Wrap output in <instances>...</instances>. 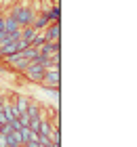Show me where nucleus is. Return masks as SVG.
<instances>
[{
  "label": "nucleus",
  "instance_id": "1",
  "mask_svg": "<svg viewBox=\"0 0 137 147\" xmlns=\"http://www.w3.org/2000/svg\"><path fill=\"white\" fill-rule=\"evenodd\" d=\"M21 76L27 80V82H32V84H40V82H42V78H44V67H42V65H38V63H34V61H30Z\"/></svg>",
  "mask_w": 137,
  "mask_h": 147
},
{
  "label": "nucleus",
  "instance_id": "2",
  "mask_svg": "<svg viewBox=\"0 0 137 147\" xmlns=\"http://www.w3.org/2000/svg\"><path fill=\"white\" fill-rule=\"evenodd\" d=\"M34 17H36V13L32 11V6L30 2H21L19 4V13H17V23H19V28H25V25H32L34 21Z\"/></svg>",
  "mask_w": 137,
  "mask_h": 147
},
{
  "label": "nucleus",
  "instance_id": "3",
  "mask_svg": "<svg viewBox=\"0 0 137 147\" xmlns=\"http://www.w3.org/2000/svg\"><path fill=\"white\" fill-rule=\"evenodd\" d=\"M38 86L42 88H53V86H59V67H51V69H44V78Z\"/></svg>",
  "mask_w": 137,
  "mask_h": 147
},
{
  "label": "nucleus",
  "instance_id": "4",
  "mask_svg": "<svg viewBox=\"0 0 137 147\" xmlns=\"http://www.w3.org/2000/svg\"><path fill=\"white\" fill-rule=\"evenodd\" d=\"M42 34L46 42H59V21H51Z\"/></svg>",
  "mask_w": 137,
  "mask_h": 147
},
{
  "label": "nucleus",
  "instance_id": "5",
  "mask_svg": "<svg viewBox=\"0 0 137 147\" xmlns=\"http://www.w3.org/2000/svg\"><path fill=\"white\" fill-rule=\"evenodd\" d=\"M59 53V42H44L42 46L38 49V55H42V57H53V55H57Z\"/></svg>",
  "mask_w": 137,
  "mask_h": 147
},
{
  "label": "nucleus",
  "instance_id": "6",
  "mask_svg": "<svg viewBox=\"0 0 137 147\" xmlns=\"http://www.w3.org/2000/svg\"><path fill=\"white\" fill-rule=\"evenodd\" d=\"M2 116H4L6 122L19 118V111H17V107H15V103H13V101H6V103L2 105Z\"/></svg>",
  "mask_w": 137,
  "mask_h": 147
},
{
  "label": "nucleus",
  "instance_id": "7",
  "mask_svg": "<svg viewBox=\"0 0 137 147\" xmlns=\"http://www.w3.org/2000/svg\"><path fill=\"white\" fill-rule=\"evenodd\" d=\"M51 23V19L44 15V13H38L36 17H34V21H32V28L36 30V32H44L46 30V25Z\"/></svg>",
  "mask_w": 137,
  "mask_h": 147
},
{
  "label": "nucleus",
  "instance_id": "8",
  "mask_svg": "<svg viewBox=\"0 0 137 147\" xmlns=\"http://www.w3.org/2000/svg\"><path fill=\"white\" fill-rule=\"evenodd\" d=\"M40 113H42V105H40L38 101H34V99H30V105H27V116H30V122L32 120L40 118Z\"/></svg>",
  "mask_w": 137,
  "mask_h": 147
},
{
  "label": "nucleus",
  "instance_id": "9",
  "mask_svg": "<svg viewBox=\"0 0 137 147\" xmlns=\"http://www.w3.org/2000/svg\"><path fill=\"white\" fill-rule=\"evenodd\" d=\"M21 28H19L17 19L11 17V15H4V34H13V32H19Z\"/></svg>",
  "mask_w": 137,
  "mask_h": 147
},
{
  "label": "nucleus",
  "instance_id": "10",
  "mask_svg": "<svg viewBox=\"0 0 137 147\" xmlns=\"http://www.w3.org/2000/svg\"><path fill=\"white\" fill-rule=\"evenodd\" d=\"M13 103H15V107H17V111H19V113H23V111H27V105H30V97H25V95H15Z\"/></svg>",
  "mask_w": 137,
  "mask_h": 147
},
{
  "label": "nucleus",
  "instance_id": "11",
  "mask_svg": "<svg viewBox=\"0 0 137 147\" xmlns=\"http://www.w3.org/2000/svg\"><path fill=\"white\" fill-rule=\"evenodd\" d=\"M38 32L32 28V25H25V28H21V40H25L27 44H32V40H34V36H36Z\"/></svg>",
  "mask_w": 137,
  "mask_h": 147
},
{
  "label": "nucleus",
  "instance_id": "12",
  "mask_svg": "<svg viewBox=\"0 0 137 147\" xmlns=\"http://www.w3.org/2000/svg\"><path fill=\"white\" fill-rule=\"evenodd\" d=\"M38 55V49H34V46H27V49L21 51V57L27 59V61H34V57Z\"/></svg>",
  "mask_w": 137,
  "mask_h": 147
},
{
  "label": "nucleus",
  "instance_id": "13",
  "mask_svg": "<svg viewBox=\"0 0 137 147\" xmlns=\"http://www.w3.org/2000/svg\"><path fill=\"white\" fill-rule=\"evenodd\" d=\"M44 42H46V40H44V34H42V32H38V34L34 36V40H32V44H30V46H34V49H40V46H42Z\"/></svg>",
  "mask_w": 137,
  "mask_h": 147
},
{
  "label": "nucleus",
  "instance_id": "14",
  "mask_svg": "<svg viewBox=\"0 0 137 147\" xmlns=\"http://www.w3.org/2000/svg\"><path fill=\"white\" fill-rule=\"evenodd\" d=\"M11 126H13V130H21V124H19V120H11Z\"/></svg>",
  "mask_w": 137,
  "mask_h": 147
},
{
  "label": "nucleus",
  "instance_id": "15",
  "mask_svg": "<svg viewBox=\"0 0 137 147\" xmlns=\"http://www.w3.org/2000/svg\"><path fill=\"white\" fill-rule=\"evenodd\" d=\"M9 147H21V145H9Z\"/></svg>",
  "mask_w": 137,
  "mask_h": 147
},
{
  "label": "nucleus",
  "instance_id": "16",
  "mask_svg": "<svg viewBox=\"0 0 137 147\" xmlns=\"http://www.w3.org/2000/svg\"><path fill=\"white\" fill-rule=\"evenodd\" d=\"M0 61H2V53H0Z\"/></svg>",
  "mask_w": 137,
  "mask_h": 147
}]
</instances>
